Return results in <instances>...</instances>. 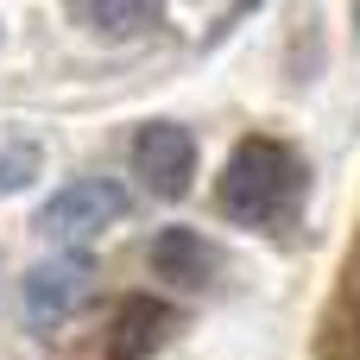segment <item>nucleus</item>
<instances>
[{
  "mask_svg": "<svg viewBox=\"0 0 360 360\" xmlns=\"http://www.w3.org/2000/svg\"><path fill=\"white\" fill-rule=\"evenodd\" d=\"M133 177H139L152 196L177 202V196L196 184V139H190V127H177V120H146V127L133 133Z\"/></svg>",
  "mask_w": 360,
  "mask_h": 360,
  "instance_id": "obj_4",
  "label": "nucleus"
},
{
  "mask_svg": "<svg viewBox=\"0 0 360 360\" xmlns=\"http://www.w3.org/2000/svg\"><path fill=\"white\" fill-rule=\"evenodd\" d=\"M304 202V158L285 146V139H240L221 165V184H215V209L234 221V228H278L291 221Z\"/></svg>",
  "mask_w": 360,
  "mask_h": 360,
  "instance_id": "obj_1",
  "label": "nucleus"
},
{
  "mask_svg": "<svg viewBox=\"0 0 360 360\" xmlns=\"http://www.w3.org/2000/svg\"><path fill=\"white\" fill-rule=\"evenodd\" d=\"M146 266H152V278H165L177 291H209L221 278V253L196 228H158L152 247H146Z\"/></svg>",
  "mask_w": 360,
  "mask_h": 360,
  "instance_id": "obj_5",
  "label": "nucleus"
},
{
  "mask_svg": "<svg viewBox=\"0 0 360 360\" xmlns=\"http://www.w3.org/2000/svg\"><path fill=\"white\" fill-rule=\"evenodd\" d=\"M329 360H360V335H354V342H348V348H335V354H329Z\"/></svg>",
  "mask_w": 360,
  "mask_h": 360,
  "instance_id": "obj_10",
  "label": "nucleus"
},
{
  "mask_svg": "<svg viewBox=\"0 0 360 360\" xmlns=\"http://www.w3.org/2000/svg\"><path fill=\"white\" fill-rule=\"evenodd\" d=\"M348 304L360 310V253H354V266H348Z\"/></svg>",
  "mask_w": 360,
  "mask_h": 360,
  "instance_id": "obj_9",
  "label": "nucleus"
},
{
  "mask_svg": "<svg viewBox=\"0 0 360 360\" xmlns=\"http://www.w3.org/2000/svg\"><path fill=\"white\" fill-rule=\"evenodd\" d=\"M354 32H360V0H354Z\"/></svg>",
  "mask_w": 360,
  "mask_h": 360,
  "instance_id": "obj_11",
  "label": "nucleus"
},
{
  "mask_svg": "<svg viewBox=\"0 0 360 360\" xmlns=\"http://www.w3.org/2000/svg\"><path fill=\"white\" fill-rule=\"evenodd\" d=\"M89 291H95V259L63 247V253L38 259V266L25 272V285H19V304H25V316H32L38 329H51V323L76 316V310L89 304Z\"/></svg>",
  "mask_w": 360,
  "mask_h": 360,
  "instance_id": "obj_3",
  "label": "nucleus"
},
{
  "mask_svg": "<svg viewBox=\"0 0 360 360\" xmlns=\"http://www.w3.org/2000/svg\"><path fill=\"white\" fill-rule=\"evenodd\" d=\"M38 165H44V152L25 139H13V146H0V196H13V190H25L32 177H38Z\"/></svg>",
  "mask_w": 360,
  "mask_h": 360,
  "instance_id": "obj_8",
  "label": "nucleus"
},
{
  "mask_svg": "<svg viewBox=\"0 0 360 360\" xmlns=\"http://www.w3.org/2000/svg\"><path fill=\"white\" fill-rule=\"evenodd\" d=\"M171 329H177V316H171V304L165 297H120V310H114V323H108V348L101 360H152L165 342H171Z\"/></svg>",
  "mask_w": 360,
  "mask_h": 360,
  "instance_id": "obj_6",
  "label": "nucleus"
},
{
  "mask_svg": "<svg viewBox=\"0 0 360 360\" xmlns=\"http://www.w3.org/2000/svg\"><path fill=\"white\" fill-rule=\"evenodd\" d=\"M133 202H127V184L120 177H70L44 209H38V234L44 240H95L101 228H114L120 215H127Z\"/></svg>",
  "mask_w": 360,
  "mask_h": 360,
  "instance_id": "obj_2",
  "label": "nucleus"
},
{
  "mask_svg": "<svg viewBox=\"0 0 360 360\" xmlns=\"http://www.w3.org/2000/svg\"><path fill=\"white\" fill-rule=\"evenodd\" d=\"M70 13H76L95 38L127 44V38H152V32H158L165 0H70Z\"/></svg>",
  "mask_w": 360,
  "mask_h": 360,
  "instance_id": "obj_7",
  "label": "nucleus"
}]
</instances>
